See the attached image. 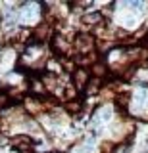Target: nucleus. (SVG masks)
<instances>
[{
    "label": "nucleus",
    "instance_id": "obj_12",
    "mask_svg": "<svg viewBox=\"0 0 148 153\" xmlns=\"http://www.w3.org/2000/svg\"><path fill=\"white\" fill-rule=\"evenodd\" d=\"M10 103H12L10 96H8V94H0V109L8 107V105H10Z\"/></svg>",
    "mask_w": 148,
    "mask_h": 153
},
{
    "label": "nucleus",
    "instance_id": "obj_1",
    "mask_svg": "<svg viewBox=\"0 0 148 153\" xmlns=\"http://www.w3.org/2000/svg\"><path fill=\"white\" fill-rule=\"evenodd\" d=\"M75 50L79 54H90L94 50V38L90 35H87V33L77 35V38H75Z\"/></svg>",
    "mask_w": 148,
    "mask_h": 153
},
{
    "label": "nucleus",
    "instance_id": "obj_8",
    "mask_svg": "<svg viewBox=\"0 0 148 153\" xmlns=\"http://www.w3.org/2000/svg\"><path fill=\"white\" fill-rule=\"evenodd\" d=\"M116 102H117L119 107H123V109H125L127 105H129V102H131V94H119Z\"/></svg>",
    "mask_w": 148,
    "mask_h": 153
},
{
    "label": "nucleus",
    "instance_id": "obj_7",
    "mask_svg": "<svg viewBox=\"0 0 148 153\" xmlns=\"http://www.w3.org/2000/svg\"><path fill=\"white\" fill-rule=\"evenodd\" d=\"M106 73H108V67L104 65V63H100V61H98V63L92 65V75H94V79H102Z\"/></svg>",
    "mask_w": 148,
    "mask_h": 153
},
{
    "label": "nucleus",
    "instance_id": "obj_10",
    "mask_svg": "<svg viewBox=\"0 0 148 153\" xmlns=\"http://www.w3.org/2000/svg\"><path fill=\"white\" fill-rule=\"evenodd\" d=\"M64 94H65V100H75L77 98V88L75 86H68Z\"/></svg>",
    "mask_w": 148,
    "mask_h": 153
},
{
    "label": "nucleus",
    "instance_id": "obj_6",
    "mask_svg": "<svg viewBox=\"0 0 148 153\" xmlns=\"http://www.w3.org/2000/svg\"><path fill=\"white\" fill-rule=\"evenodd\" d=\"M96 117L100 119V123H108V121H112V117H113V111L110 107H102L100 111L96 113Z\"/></svg>",
    "mask_w": 148,
    "mask_h": 153
},
{
    "label": "nucleus",
    "instance_id": "obj_2",
    "mask_svg": "<svg viewBox=\"0 0 148 153\" xmlns=\"http://www.w3.org/2000/svg\"><path fill=\"white\" fill-rule=\"evenodd\" d=\"M71 75H73V86L75 88H85L87 82L90 80V73L85 69V67H77Z\"/></svg>",
    "mask_w": 148,
    "mask_h": 153
},
{
    "label": "nucleus",
    "instance_id": "obj_5",
    "mask_svg": "<svg viewBox=\"0 0 148 153\" xmlns=\"http://www.w3.org/2000/svg\"><path fill=\"white\" fill-rule=\"evenodd\" d=\"M100 90V79H90L87 86H85V92H87V96H96Z\"/></svg>",
    "mask_w": 148,
    "mask_h": 153
},
{
    "label": "nucleus",
    "instance_id": "obj_3",
    "mask_svg": "<svg viewBox=\"0 0 148 153\" xmlns=\"http://www.w3.org/2000/svg\"><path fill=\"white\" fill-rule=\"evenodd\" d=\"M52 50H54L56 54H65V52L69 50V44L65 42L64 35H54L52 36Z\"/></svg>",
    "mask_w": 148,
    "mask_h": 153
},
{
    "label": "nucleus",
    "instance_id": "obj_4",
    "mask_svg": "<svg viewBox=\"0 0 148 153\" xmlns=\"http://www.w3.org/2000/svg\"><path fill=\"white\" fill-rule=\"evenodd\" d=\"M102 21H104V17H102V13H100V12L85 13V17H83V23H85V25H89V27H98V25H102Z\"/></svg>",
    "mask_w": 148,
    "mask_h": 153
},
{
    "label": "nucleus",
    "instance_id": "obj_13",
    "mask_svg": "<svg viewBox=\"0 0 148 153\" xmlns=\"http://www.w3.org/2000/svg\"><path fill=\"white\" fill-rule=\"evenodd\" d=\"M65 109H68L69 113H77L79 109H81V103L79 102H69L68 105H65Z\"/></svg>",
    "mask_w": 148,
    "mask_h": 153
},
{
    "label": "nucleus",
    "instance_id": "obj_11",
    "mask_svg": "<svg viewBox=\"0 0 148 153\" xmlns=\"http://www.w3.org/2000/svg\"><path fill=\"white\" fill-rule=\"evenodd\" d=\"M123 19H125V21H123V25H125L127 29H131V27H135V25H137V19H135V16H133V13L125 16Z\"/></svg>",
    "mask_w": 148,
    "mask_h": 153
},
{
    "label": "nucleus",
    "instance_id": "obj_9",
    "mask_svg": "<svg viewBox=\"0 0 148 153\" xmlns=\"http://www.w3.org/2000/svg\"><path fill=\"white\" fill-rule=\"evenodd\" d=\"M125 6L127 8H131L133 12H140V10H144V2H125Z\"/></svg>",
    "mask_w": 148,
    "mask_h": 153
}]
</instances>
